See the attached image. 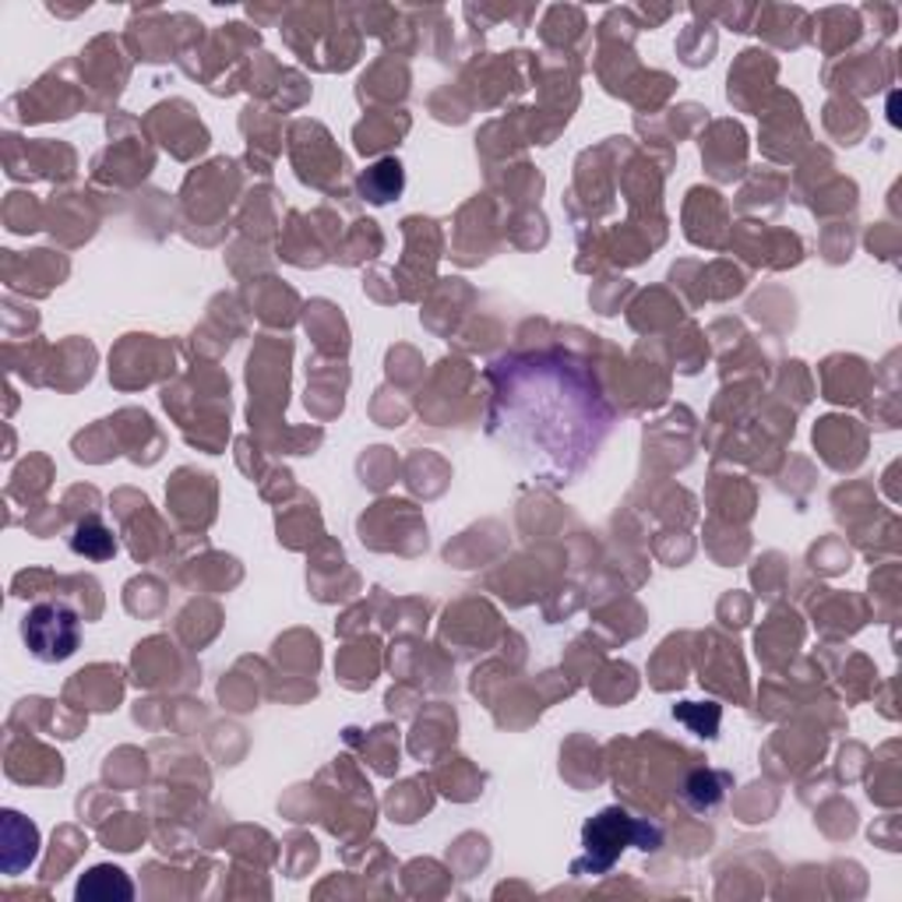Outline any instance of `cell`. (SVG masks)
<instances>
[{
    "label": "cell",
    "mask_w": 902,
    "mask_h": 902,
    "mask_svg": "<svg viewBox=\"0 0 902 902\" xmlns=\"http://www.w3.org/2000/svg\"><path fill=\"white\" fill-rule=\"evenodd\" d=\"M135 884L127 881L121 867H92V871L78 881V899H131Z\"/></svg>",
    "instance_id": "4"
},
{
    "label": "cell",
    "mask_w": 902,
    "mask_h": 902,
    "mask_svg": "<svg viewBox=\"0 0 902 902\" xmlns=\"http://www.w3.org/2000/svg\"><path fill=\"white\" fill-rule=\"evenodd\" d=\"M71 550L89 561H110L116 554V540L103 522L89 519V522H78V529L71 532Z\"/></svg>",
    "instance_id": "5"
},
{
    "label": "cell",
    "mask_w": 902,
    "mask_h": 902,
    "mask_svg": "<svg viewBox=\"0 0 902 902\" xmlns=\"http://www.w3.org/2000/svg\"><path fill=\"white\" fill-rule=\"evenodd\" d=\"M491 433L532 476L564 483L604 444L613 424L593 374L561 353L494 363Z\"/></svg>",
    "instance_id": "1"
},
{
    "label": "cell",
    "mask_w": 902,
    "mask_h": 902,
    "mask_svg": "<svg viewBox=\"0 0 902 902\" xmlns=\"http://www.w3.org/2000/svg\"><path fill=\"white\" fill-rule=\"evenodd\" d=\"M726 787H730L726 773H712V768H706V773L688 776V782H684V800H688L695 811H709L723 800Z\"/></svg>",
    "instance_id": "6"
},
{
    "label": "cell",
    "mask_w": 902,
    "mask_h": 902,
    "mask_svg": "<svg viewBox=\"0 0 902 902\" xmlns=\"http://www.w3.org/2000/svg\"><path fill=\"white\" fill-rule=\"evenodd\" d=\"M659 839L663 835H659L656 825H645V822L631 818L621 808H607V811H599L586 828H582V846H586V857L575 860V875H604L617 864V857H621L628 846L656 849Z\"/></svg>",
    "instance_id": "2"
},
{
    "label": "cell",
    "mask_w": 902,
    "mask_h": 902,
    "mask_svg": "<svg viewBox=\"0 0 902 902\" xmlns=\"http://www.w3.org/2000/svg\"><path fill=\"white\" fill-rule=\"evenodd\" d=\"M22 642L40 663H64L81 645V621L68 604H36L22 617Z\"/></svg>",
    "instance_id": "3"
},
{
    "label": "cell",
    "mask_w": 902,
    "mask_h": 902,
    "mask_svg": "<svg viewBox=\"0 0 902 902\" xmlns=\"http://www.w3.org/2000/svg\"><path fill=\"white\" fill-rule=\"evenodd\" d=\"M674 715H677L680 723H688L698 733V737H715V730H720V709H715L712 701H709L706 712H701L698 701H684V706L674 709Z\"/></svg>",
    "instance_id": "7"
}]
</instances>
